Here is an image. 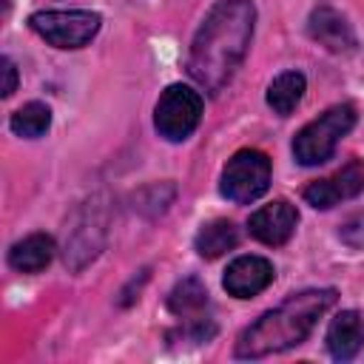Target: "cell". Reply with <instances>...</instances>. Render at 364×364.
Here are the masks:
<instances>
[{"label": "cell", "mask_w": 364, "mask_h": 364, "mask_svg": "<svg viewBox=\"0 0 364 364\" xmlns=\"http://www.w3.org/2000/svg\"><path fill=\"white\" fill-rule=\"evenodd\" d=\"M253 0H219L202 20L188 51V74L208 94H219L242 65L253 40Z\"/></svg>", "instance_id": "cell-1"}, {"label": "cell", "mask_w": 364, "mask_h": 364, "mask_svg": "<svg viewBox=\"0 0 364 364\" xmlns=\"http://www.w3.org/2000/svg\"><path fill=\"white\" fill-rule=\"evenodd\" d=\"M333 304H336L333 287L301 290V293L287 296L279 307L267 310L250 327L242 330V336L236 338L233 355L236 358H264V355H273V353L301 344Z\"/></svg>", "instance_id": "cell-2"}, {"label": "cell", "mask_w": 364, "mask_h": 364, "mask_svg": "<svg viewBox=\"0 0 364 364\" xmlns=\"http://www.w3.org/2000/svg\"><path fill=\"white\" fill-rule=\"evenodd\" d=\"M353 125H355V108L350 102L327 108L321 117L310 119L293 136V159L304 168L327 162L336 154V145L353 131Z\"/></svg>", "instance_id": "cell-3"}, {"label": "cell", "mask_w": 364, "mask_h": 364, "mask_svg": "<svg viewBox=\"0 0 364 364\" xmlns=\"http://www.w3.org/2000/svg\"><path fill=\"white\" fill-rule=\"evenodd\" d=\"M102 17L88 9H48L28 17V28L54 48H82L97 37Z\"/></svg>", "instance_id": "cell-4"}, {"label": "cell", "mask_w": 364, "mask_h": 364, "mask_svg": "<svg viewBox=\"0 0 364 364\" xmlns=\"http://www.w3.org/2000/svg\"><path fill=\"white\" fill-rule=\"evenodd\" d=\"M267 188H270V159L256 148L236 151L222 168L219 193L236 205L256 202Z\"/></svg>", "instance_id": "cell-5"}, {"label": "cell", "mask_w": 364, "mask_h": 364, "mask_svg": "<svg viewBox=\"0 0 364 364\" xmlns=\"http://www.w3.org/2000/svg\"><path fill=\"white\" fill-rule=\"evenodd\" d=\"M202 119V97L191 85L173 82L162 91L154 108V128L168 142L188 139Z\"/></svg>", "instance_id": "cell-6"}, {"label": "cell", "mask_w": 364, "mask_h": 364, "mask_svg": "<svg viewBox=\"0 0 364 364\" xmlns=\"http://www.w3.org/2000/svg\"><path fill=\"white\" fill-rule=\"evenodd\" d=\"M364 191V162L361 159H350L344 168H338L336 173L324 176V179H316L304 188V202L318 208V210H327L344 199H353Z\"/></svg>", "instance_id": "cell-7"}, {"label": "cell", "mask_w": 364, "mask_h": 364, "mask_svg": "<svg viewBox=\"0 0 364 364\" xmlns=\"http://www.w3.org/2000/svg\"><path fill=\"white\" fill-rule=\"evenodd\" d=\"M296 225H299V210L287 199H276V202L259 208L256 213H250V219H247L250 236L270 247L284 245L293 236Z\"/></svg>", "instance_id": "cell-8"}, {"label": "cell", "mask_w": 364, "mask_h": 364, "mask_svg": "<svg viewBox=\"0 0 364 364\" xmlns=\"http://www.w3.org/2000/svg\"><path fill=\"white\" fill-rule=\"evenodd\" d=\"M273 276L276 270L264 256H239L228 264L222 276V287L236 299H250L259 296L273 282Z\"/></svg>", "instance_id": "cell-9"}, {"label": "cell", "mask_w": 364, "mask_h": 364, "mask_svg": "<svg viewBox=\"0 0 364 364\" xmlns=\"http://www.w3.org/2000/svg\"><path fill=\"white\" fill-rule=\"evenodd\" d=\"M307 31H310V37H313L318 46H324L327 51L347 54V51L355 48V31H353V26L347 23V17H344L338 9L327 6V3H321V6H316V9L310 11Z\"/></svg>", "instance_id": "cell-10"}, {"label": "cell", "mask_w": 364, "mask_h": 364, "mask_svg": "<svg viewBox=\"0 0 364 364\" xmlns=\"http://www.w3.org/2000/svg\"><path fill=\"white\" fill-rule=\"evenodd\" d=\"M327 350L336 361H350L364 347V318L355 310H341L327 327Z\"/></svg>", "instance_id": "cell-11"}, {"label": "cell", "mask_w": 364, "mask_h": 364, "mask_svg": "<svg viewBox=\"0 0 364 364\" xmlns=\"http://www.w3.org/2000/svg\"><path fill=\"white\" fill-rule=\"evenodd\" d=\"M102 236H105V228H102V219L97 216V210L91 208L88 216L71 230L68 242H65V264L80 270L82 264H88L100 247H102Z\"/></svg>", "instance_id": "cell-12"}, {"label": "cell", "mask_w": 364, "mask_h": 364, "mask_svg": "<svg viewBox=\"0 0 364 364\" xmlns=\"http://www.w3.org/2000/svg\"><path fill=\"white\" fill-rule=\"evenodd\" d=\"M54 259V239L48 233H28L9 247V264L17 273H40Z\"/></svg>", "instance_id": "cell-13"}, {"label": "cell", "mask_w": 364, "mask_h": 364, "mask_svg": "<svg viewBox=\"0 0 364 364\" xmlns=\"http://www.w3.org/2000/svg\"><path fill=\"white\" fill-rule=\"evenodd\" d=\"M236 242H239L236 225L228 222V219H213V222H208V225L199 228V233L193 239V247H196V253L202 259H219L222 253L233 250Z\"/></svg>", "instance_id": "cell-14"}, {"label": "cell", "mask_w": 364, "mask_h": 364, "mask_svg": "<svg viewBox=\"0 0 364 364\" xmlns=\"http://www.w3.org/2000/svg\"><path fill=\"white\" fill-rule=\"evenodd\" d=\"M304 88H307V80H304L301 71H284V74H279V77L267 85V105H270L279 117H287V114H293V108L301 102Z\"/></svg>", "instance_id": "cell-15"}, {"label": "cell", "mask_w": 364, "mask_h": 364, "mask_svg": "<svg viewBox=\"0 0 364 364\" xmlns=\"http://www.w3.org/2000/svg\"><path fill=\"white\" fill-rule=\"evenodd\" d=\"M208 307V290L196 276H185L168 293V310L182 318H196Z\"/></svg>", "instance_id": "cell-16"}, {"label": "cell", "mask_w": 364, "mask_h": 364, "mask_svg": "<svg viewBox=\"0 0 364 364\" xmlns=\"http://www.w3.org/2000/svg\"><path fill=\"white\" fill-rule=\"evenodd\" d=\"M51 125V111L46 102H26L23 108H17L9 119V128L17 134V136H26V139H37L48 131Z\"/></svg>", "instance_id": "cell-17"}, {"label": "cell", "mask_w": 364, "mask_h": 364, "mask_svg": "<svg viewBox=\"0 0 364 364\" xmlns=\"http://www.w3.org/2000/svg\"><path fill=\"white\" fill-rule=\"evenodd\" d=\"M338 236H341V239H344L350 247H364V213L350 216V219L341 225Z\"/></svg>", "instance_id": "cell-18"}, {"label": "cell", "mask_w": 364, "mask_h": 364, "mask_svg": "<svg viewBox=\"0 0 364 364\" xmlns=\"http://www.w3.org/2000/svg\"><path fill=\"white\" fill-rule=\"evenodd\" d=\"M0 65H3V97H11L17 88V65L9 57H3Z\"/></svg>", "instance_id": "cell-19"}, {"label": "cell", "mask_w": 364, "mask_h": 364, "mask_svg": "<svg viewBox=\"0 0 364 364\" xmlns=\"http://www.w3.org/2000/svg\"><path fill=\"white\" fill-rule=\"evenodd\" d=\"M145 279H148V270H145V273H142V276H139V282H136V279H134V282H131V287H136V284H142V282H145ZM131 301H134V299H131V296H128V290H122V299H119V304H131Z\"/></svg>", "instance_id": "cell-20"}]
</instances>
